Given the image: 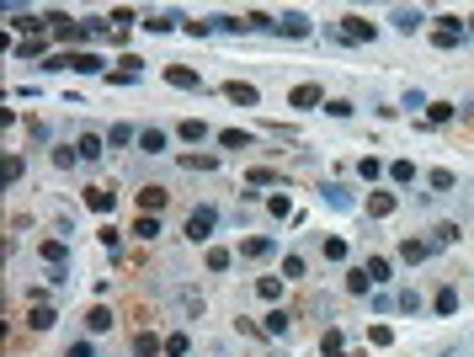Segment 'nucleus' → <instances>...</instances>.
I'll return each instance as SVG.
<instances>
[{
	"mask_svg": "<svg viewBox=\"0 0 474 357\" xmlns=\"http://www.w3.org/2000/svg\"><path fill=\"white\" fill-rule=\"evenodd\" d=\"M214 224H218V208H208V203H203V208H192V214H187V240H192V245H203V240L214 235Z\"/></svg>",
	"mask_w": 474,
	"mask_h": 357,
	"instance_id": "obj_1",
	"label": "nucleus"
},
{
	"mask_svg": "<svg viewBox=\"0 0 474 357\" xmlns=\"http://www.w3.org/2000/svg\"><path fill=\"white\" fill-rule=\"evenodd\" d=\"M43 48H48V43H43V38H21V43H17V54H21V59H38Z\"/></svg>",
	"mask_w": 474,
	"mask_h": 357,
	"instance_id": "obj_37",
	"label": "nucleus"
},
{
	"mask_svg": "<svg viewBox=\"0 0 474 357\" xmlns=\"http://www.w3.org/2000/svg\"><path fill=\"white\" fill-rule=\"evenodd\" d=\"M245 181H251V187H272V181H277V171H267V165H256V171H245Z\"/></svg>",
	"mask_w": 474,
	"mask_h": 357,
	"instance_id": "obj_41",
	"label": "nucleus"
},
{
	"mask_svg": "<svg viewBox=\"0 0 474 357\" xmlns=\"http://www.w3.org/2000/svg\"><path fill=\"white\" fill-rule=\"evenodd\" d=\"M138 150H144V155H160V150H165V134H160V128H144V134H138Z\"/></svg>",
	"mask_w": 474,
	"mask_h": 357,
	"instance_id": "obj_21",
	"label": "nucleus"
},
{
	"mask_svg": "<svg viewBox=\"0 0 474 357\" xmlns=\"http://www.w3.org/2000/svg\"><path fill=\"white\" fill-rule=\"evenodd\" d=\"M293 278H304V256H288V261H282V283H293Z\"/></svg>",
	"mask_w": 474,
	"mask_h": 357,
	"instance_id": "obj_42",
	"label": "nucleus"
},
{
	"mask_svg": "<svg viewBox=\"0 0 474 357\" xmlns=\"http://www.w3.org/2000/svg\"><path fill=\"white\" fill-rule=\"evenodd\" d=\"M165 80H171L176 91H203V75H198V70H187V64H171V70H165Z\"/></svg>",
	"mask_w": 474,
	"mask_h": 357,
	"instance_id": "obj_6",
	"label": "nucleus"
},
{
	"mask_svg": "<svg viewBox=\"0 0 474 357\" xmlns=\"http://www.w3.org/2000/svg\"><path fill=\"white\" fill-rule=\"evenodd\" d=\"M277 251V240H267V235H251V240H240V256L245 261H267Z\"/></svg>",
	"mask_w": 474,
	"mask_h": 357,
	"instance_id": "obj_5",
	"label": "nucleus"
},
{
	"mask_svg": "<svg viewBox=\"0 0 474 357\" xmlns=\"http://www.w3.org/2000/svg\"><path fill=\"white\" fill-rule=\"evenodd\" d=\"M432 309H437V315H453V309H458V294H453V288H437Z\"/></svg>",
	"mask_w": 474,
	"mask_h": 357,
	"instance_id": "obj_29",
	"label": "nucleus"
},
{
	"mask_svg": "<svg viewBox=\"0 0 474 357\" xmlns=\"http://www.w3.org/2000/svg\"><path fill=\"white\" fill-rule=\"evenodd\" d=\"M165 203H171V192H165V187H144V192H138V214H160Z\"/></svg>",
	"mask_w": 474,
	"mask_h": 357,
	"instance_id": "obj_11",
	"label": "nucleus"
},
{
	"mask_svg": "<svg viewBox=\"0 0 474 357\" xmlns=\"http://www.w3.org/2000/svg\"><path fill=\"white\" fill-rule=\"evenodd\" d=\"M21 171H27V165H21V155H6V181H21Z\"/></svg>",
	"mask_w": 474,
	"mask_h": 357,
	"instance_id": "obj_48",
	"label": "nucleus"
},
{
	"mask_svg": "<svg viewBox=\"0 0 474 357\" xmlns=\"http://www.w3.org/2000/svg\"><path fill=\"white\" fill-rule=\"evenodd\" d=\"M426 123H432V128L453 123V101H426Z\"/></svg>",
	"mask_w": 474,
	"mask_h": 357,
	"instance_id": "obj_16",
	"label": "nucleus"
},
{
	"mask_svg": "<svg viewBox=\"0 0 474 357\" xmlns=\"http://www.w3.org/2000/svg\"><path fill=\"white\" fill-rule=\"evenodd\" d=\"M160 352H165V341H160L155 331H138L134 336V357H160Z\"/></svg>",
	"mask_w": 474,
	"mask_h": 357,
	"instance_id": "obj_12",
	"label": "nucleus"
},
{
	"mask_svg": "<svg viewBox=\"0 0 474 357\" xmlns=\"http://www.w3.org/2000/svg\"><path fill=\"white\" fill-rule=\"evenodd\" d=\"M320 245H325V261H347V240L331 235V240H320Z\"/></svg>",
	"mask_w": 474,
	"mask_h": 357,
	"instance_id": "obj_38",
	"label": "nucleus"
},
{
	"mask_svg": "<svg viewBox=\"0 0 474 357\" xmlns=\"http://www.w3.org/2000/svg\"><path fill=\"white\" fill-rule=\"evenodd\" d=\"M320 198L331 203V208H352V192H347V187H336V181H331V187H325Z\"/></svg>",
	"mask_w": 474,
	"mask_h": 357,
	"instance_id": "obj_28",
	"label": "nucleus"
},
{
	"mask_svg": "<svg viewBox=\"0 0 474 357\" xmlns=\"http://www.w3.org/2000/svg\"><path fill=\"white\" fill-rule=\"evenodd\" d=\"M325 112H331V118H352V101L336 96V101H325Z\"/></svg>",
	"mask_w": 474,
	"mask_h": 357,
	"instance_id": "obj_49",
	"label": "nucleus"
},
{
	"mask_svg": "<svg viewBox=\"0 0 474 357\" xmlns=\"http://www.w3.org/2000/svg\"><path fill=\"white\" fill-rule=\"evenodd\" d=\"M288 107H298V112L325 107V91H320V85H293V91H288Z\"/></svg>",
	"mask_w": 474,
	"mask_h": 357,
	"instance_id": "obj_4",
	"label": "nucleus"
},
{
	"mask_svg": "<svg viewBox=\"0 0 474 357\" xmlns=\"http://www.w3.org/2000/svg\"><path fill=\"white\" fill-rule=\"evenodd\" d=\"M48 70H75V75H96L101 59L96 54H80V48H70V54H59V59H48Z\"/></svg>",
	"mask_w": 474,
	"mask_h": 357,
	"instance_id": "obj_2",
	"label": "nucleus"
},
{
	"mask_svg": "<svg viewBox=\"0 0 474 357\" xmlns=\"http://www.w3.org/2000/svg\"><path fill=\"white\" fill-rule=\"evenodd\" d=\"M331 352H341V331H336V325L320 336V357H331Z\"/></svg>",
	"mask_w": 474,
	"mask_h": 357,
	"instance_id": "obj_40",
	"label": "nucleus"
},
{
	"mask_svg": "<svg viewBox=\"0 0 474 357\" xmlns=\"http://www.w3.org/2000/svg\"><path fill=\"white\" fill-rule=\"evenodd\" d=\"M176 134H181L187 144H203V139H208V123H203V118H187V123L176 128Z\"/></svg>",
	"mask_w": 474,
	"mask_h": 357,
	"instance_id": "obj_19",
	"label": "nucleus"
},
{
	"mask_svg": "<svg viewBox=\"0 0 474 357\" xmlns=\"http://www.w3.org/2000/svg\"><path fill=\"white\" fill-rule=\"evenodd\" d=\"M229 251H224V245H214V251H208V272H229Z\"/></svg>",
	"mask_w": 474,
	"mask_h": 357,
	"instance_id": "obj_32",
	"label": "nucleus"
},
{
	"mask_svg": "<svg viewBox=\"0 0 474 357\" xmlns=\"http://www.w3.org/2000/svg\"><path fill=\"white\" fill-rule=\"evenodd\" d=\"M187 352H192L187 331H171V336H165V357H187Z\"/></svg>",
	"mask_w": 474,
	"mask_h": 357,
	"instance_id": "obj_25",
	"label": "nucleus"
},
{
	"mask_svg": "<svg viewBox=\"0 0 474 357\" xmlns=\"http://www.w3.org/2000/svg\"><path fill=\"white\" fill-rule=\"evenodd\" d=\"M469 27H474V17H469Z\"/></svg>",
	"mask_w": 474,
	"mask_h": 357,
	"instance_id": "obj_53",
	"label": "nucleus"
},
{
	"mask_svg": "<svg viewBox=\"0 0 474 357\" xmlns=\"http://www.w3.org/2000/svg\"><path fill=\"white\" fill-rule=\"evenodd\" d=\"M134 139H138V134L128 128V123H118V128H112V144H134Z\"/></svg>",
	"mask_w": 474,
	"mask_h": 357,
	"instance_id": "obj_51",
	"label": "nucleus"
},
{
	"mask_svg": "<svg viewBox=\"0 0 474 357\" xmlns=\"http://www.w3.org/2000/svg\"><path fill=\"white\" fill-rule=\"evenodd\" d=\"M85 331H91V336H107V331H112V309H107V304H96V309L85 315Z\"/></svg>",
	"mask_w": 474,
	"mask_h": 357,
	"instance_id": "obj_14",
	"label": "nucleus"
},
{
	"mask_svg": "<svg viewBox=\"0 0 474 357\" xmlns=\"http://www.w3.org/2000/svg\"><path fill=\"white\" fill-rule=\"evenodd\" d=\"M432 251H437L432 240H411V235L400 240V261H411V267H415V261H426V256H432Z\"/></svg>",
	"mask_w": 474,
	"mask_h": 357,
	"instance_id": "obj_7",
	"label": "nucleus"
},
{
	"mask_svg": "<svg viewBox=\"0 0 474 357\" xmlns=\"http://www.w3.org/2000/svg\"><path fill=\"white\" fill-rule=\"evenodd\" d=\"M368 278H373V288H378V283H389V261H384V256H368Z\"/></svg>",
	"mask_w": 474,
	"mask_h": 357,
	"instance_id": "obj_35",
	"label": "nucleus"
},
{
	"mask_svg": "<svg viewBox=\"0 0 474 357\" xmlns=\"http://www.w3.org/2000/svg\"><path fill=\"white\" fill-rule=\"evenodd\" d=\"M54 165H64V171H70V165H80V155L70 150V144H59V150H54Z\"/></svg>",
	"mask_w": 474,
	"mask_h": 357,
	"instance_id": "obj_44",
	"label": "nucleus"
},
{
	"mask_svg": "<svg viewBox=\"0 0 474 357\" xmlns=\"http://www.w3.org/2000/svg\"><path fill=\"white\" fill-rule=\"evenodd\" d=\"M85 208H91V214H112V208H118V192H107V187H91V192H85Z\"/></svg>",
	"mask_w": 474,
	"mask_h": 357,
	"instance_id": "obj_10",
	"label": "nucleus"
},
{
	"mask_svg": "<svg viewBox=\"0 0 474 357\" xmlns=\"http://www.w3.org/2000/svg\"><path fill=\"white\" fill-rule=\"evenodd\" d=\"M368 341H373V347H389V341H395V331H389V325H373V331H368Z\"/></svg>",
	"mask_w": 474,
	"mask_h": 357,
	"instance_id": "obj_46",
	"label": "nucleus"
},
{
	"mask_svg": "<svg viewBox=\"0 0 474 357\" xmlns=\"http://www.w3.org/2000/svg\"><path fill=\"white\" fill-rule=\"evenodd\" d=\"M389 181H415V165L411 160H389Z\"/></svg>",
	"mask_w": 474,
	"mask_h": 357,
	"instance_id": "obj_34",
	"label": "nucleus"
},
{
	"mask_svg": "<svg viewBox=\"0 0 474 357\" xmlns=\"http://www.w3.org/2000/svg\"><path fill=\"white\" fill-rule=\"evenodd\" d=\"M341 43H373V21H362V17H341Z\"/></svg>",
	"mask_w": 474,
	"mask_h": 357,
	"instance_id": "obj_3",
	"label": "nucleus"
},
{
	"mask_svg": "<svg viewBox=\"0 0 474 357\" xmlns=\"http://www.w3.org/2000/svg\"><path fill=\"white\" fill-rule=\"evenodd\" d=\"M181 165H187V171H214L218 160L214 155H181Z\"/></svg>",
	"mask_w": 474,
	"mask_h": 357,
	"instance_id": "obj_39",
	"label": "nucleus"
},
{
	"mask_svg": "<svg viewBox=\"0 0 474 357\" xmlns=\"http://www.w3.org/2000/svg\"><path fill=\"white\" fill-rule=\"evenodd\" d=\"M400 309H405V315H415V309H421V294H415V288H400Z\"/></svg>",
	"mask_w": 474,
	"mask_h": 357,
	"instance_id": "obj_43",
	"label": "nucleus"
},
{
	"mask_svg": "<svg viewBox=\"0 0 474 357\" xmlns=\"http://www.w3.org/2000/svg\"><path fill=\"white\" fill-rule=\"evenodd\" d=\"M218 144H224V150H251V134H240V128H224V134H218Z\"/></svg>",
	"mask_w": 474,
	"mask_h": 357,
	"instance_id": "obj_30",
	"label": "nucleus"
},
{
	"mask_svg": "<svg viewBox=\"0 0 474 357\" xmlns=\"http://www.w3.org/2000/svg\"><path fill=\"white\" fill-rule=\"evenodd\" d=\"M458 38H464V27H458V21H448V27H437V32H432V43H437V48H453Z\"/></svg>",
	"mask_w": 474,
	"mask_h": 357,
	"instance_id": "obj_24",
	"label": "nucleus"
},
{
	"mask_svg": "<svg viewBox=\"0 0 474 357\" xmlns=\"http://www.w3.org/2000/svg\"><path fill=\"white\" fill-rule=\"evenodd\" d=\"M395 208H400L395 192H368V218H389Z\"/></svg>",
	"mask_w": 474,
	"mask_h": 357,
	"instance_id": "obj_8",
	"label": "nucleus"
},
{
	"mask_svg": "<svg viewBox=\"0 0 474 357\" xmlns=\"http://www.w3.org/2000/svg\"><path fill=\"white\" fill-rule=\"evenodd\" d=\"M64 357H96V347H91V341H75V347H70Z\"/></svg>",
	"mask_w": 474,
	"mask_h": 357,
	"instance_id": "obj_52",
	"label": "nucleus"
},
{
	"mask_svg": "<svg viewBox=\"0 0 474 357\" xmlns=\"http://www.w3.org/2000/svg\"><path fill=\"white\" fill-rule=\"evenodd\" d=\"M395 27L400 32H415V27H421V11H415V6H395Z\"/></svg>",
	"mask_w": 474,
	"mask_h": 357,
	"instance_id": "obj_20",
	"label": "nucleus"
},
{
	"mask_svg": "<svg viewBox=\"0 0 474 357\" xmlns=\"http://www.w3.org/2000/svg\"><path fill=\"white\" fill-rule=\"evenodd\" d=\"M277 32H288V38H309V17H304V11H282Z\"/></svg>",
	"mask_w": 474,
	"mask_h": 357,
	"instance_id": "obj_9",
	"label": "nucleus"
},
{
	"mask_svg": "<svg viewBox=\"0 0 474 357\" xmlns=\"http://www.w3.org/2000/svg\"><path fill=\"white\" fill-rule=\"evenodd\" d=\"M357 171H362V181H378L389 165H384V160H373V155H362V160H357Z\"/></svg>",
	"mask_w": 474,
	"mask_h": 357,
	"instance_id": "obj_27",
	"label": "nucleus"
},
{
	"mask_svg": "<svg viewBox=\"0 0 474 357\" xmlns=\"http://www.w3.org/2000/svg\"><path fill=\"white\" fill-rule=\"evenodd\" d=\"M144 27H150V32H171V27H187V21H181L176 11H160V17H150Z\"/></svg>",
	"mask_w": 474,
	"mask_h": 357,
	"instance_id": "obj_23",
	"label": "nucleus"
},
{
	"mask_svg": "<svg viewBox=\"0 0 474 357\" xmlns=\"http://www.w3.org/2000/svg\"><path fill=\"white\" fill-rule=\"evenodd\" d=\"M267 208H272V214H277V218H288V214H293V203H288V192H277V198H272V203H267Z\"/></svg>",
	"mask_w": 474,
	"mask_h": 357,
	"instance_id": "obj_45",
	"label": "nucleus"
},
{
	"mask_svg": "<svg viewBox=\"0 0 474 357\" xmlns=\"http://www.w3.org/2000/svg\"><path fill=\"white\" fill-rule=\"evenodd\" d=\"M43 261H48V267H64V261H70V245H64V240H43Z\"/></svg>",
	"mask_w": 474,
	"mask_h": 357,
	"instance_id": "obj_17",
	"label": "nucleus"
},
{
	"mask_svg": "<svg viewBox=\"0 0 474 357\" xmlns=\"http://www.w3.org/2000/svg\"><path fill=\"white\" fill-rule=\"evenodd\" d=\"M368 288H373L368 267H352V272H347V294H368Z\"/></svg>",
	"mask_w": 474,
	"mask_h": 357,
	"instance_id": "obj_22",
	"label": "nucleus"
},
{
	"mask_svg": "<svg viewBox=\"0 0 474 357\" xmlns=\"http://www.w3.org/2000/svg\"><path fill=\"white\" fill-rule=\"evenodd\" d=\"M458 235H464V229H458V224H437V229H432V245H453Z\"/></svg>",
	"mask_w": 474,
	"mask_h": 357,
	"instance_id": "obj_33",
	"label": "nucleus"
},
{
	"mask_svg": "<svg viewBox=\"0 0 474 357\" xmlns=\"http://www.w3.org/2000/svg\"><path fill=\"white\" fill-rule=\"evenodd\" d=\"M27 325H32V331H48V325H54V309H48V304H32Z\"/></svg>",
	"mask_w": 474,
	"mask_h": 357,
	"instance_id": "obj_31",
	"label": "nucleus"
},
{
	"mask_svg": "<svg viewBox=\"0 0 474 357\" xmlns=\"http://www.w3.org/2000/svg\"><path fill=\"white\" fill-rule=\"evenodd\" d=\"M214 27H218V32H245V21H240V17H214Z\"/></svg>",
	"mask_w": 474,
	"mask_h": 357,
	"instance_id": "obj_47",
	"label": "nucleus"
},
{
	"mask_svg": "<svg viewBox=\"0 0 474 357\" xmlns=\"http://www.w3.org/2000/svg\"><path fill=\"white\" fill-rule=\"evenodd\" d=\"M75 155L85 160V165H91V160H101V134H80V139H75Z\"/></svg>",
	"mask_w": 474,
	"mask_h": 357,
	"instance_id": "obj_15",
	"label": "nucleus"
},
{
	"mask_svg": "<svg viewBox=\"0 0 474 357\" xmlns=\"http://www.w3.org/2000/svg\"><path fill=\"white\" fill-rule=\"evenodd\" d=\"M256 294L267 298V304H277V298H282V283H277V278H261V283H256Z\"/></svg>",
	"mask_w": 474,
	"mask_h": 357,
	"instance_id": "obj_36",
	"label": "nucleus"
},
{
	"mask_svg": "<svg viewBox=\"0 0 474 357\" xmlns=\"http://www.w3.org/2000/svg\"><path fill=\"white\" fill-rule=\"evenodd\" d=\"M288 325H293V315H288V309H272L261 331H267V336H288Z\"/></svg>",
	"mask_w": 474,
	"mask_h": 357,
	"instance_id": "obj_18",
	"label": "nucleus"
},
{
	"mask_svg": "<svg viewBox=\"0 0 474 357\" xmlns=\"http://www.w3.org/2000/svg\"><path fill=\"white\" fill-rule=\"evenodd\" d=\"M134 235H138V240H155V235H160V214H138Z\"/></svg>",
	"mask_w": 474,
	"mask_h": 357,
	"instance_id": "obj_26",
	"label": "nucleus"
},
{
	"mask_svg": "<svg viewBox=\"0 0 474 357\" xmlns=\"http://www.w3.org/2000/svg\"><path fill=\"white\" fill-rule=\"evenodd\" d=\"M437 187V192H448V187H453V171H432V176H426Z\"/></svg>",
	"mask_w": 474,
	"mask_h": 357,
	"instance_id": "obj_50",
	"label": "nucleus"
},
{
	"mask_svg": "<svg viewBox=\"0 0 474 357\" xmlns=\"http://www.w3.org/2000/svg\"><path fill=\"white\" fill-rule=\"evenodd\" d=\"M224 96H229V101H240V107H256V85H245V80H229V85H224Z\"/></svg>",
	"mask_w": 474,
	"mask_h": 357,
	"instance_id": "obj_13",
	"label": "nucleus"
}]
</instances>
